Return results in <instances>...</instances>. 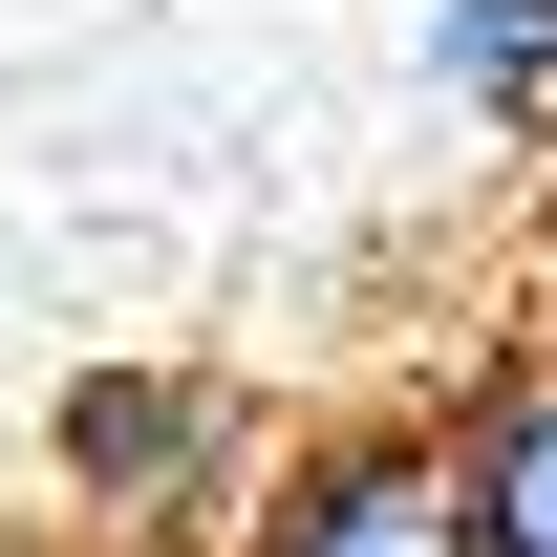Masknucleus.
<instances>
[{
    "mask_svg": "<svg viewBox=\"0 0 557 557\" xmlns=\"http://www.w3.org/2000/svg\"><path fill=\"white\" fill-rule=\"evenodd\" d=\"M429 86H450L472 129L557 150V0H429Z\"/></svg>",
    "mask_w": 557,
    "mask_h": 557,
    "instance_id": "3",
    "label": "nucleus"
},
{
    "mask_svg": "<svg viewBox=\"0 0 557 557\" xmlns=\"http://www.w3.org/2000/svg\"><path fill=\"white\" fill-rule=\"evenodd\" d=\"M450 450H472V536H493V557H557V344L515 364Z\"/></svg>",
    "mask_w": 557,
    "mask_h": 557,
    "instance_id": "4",
    "label": "nucleus"
},
{
    "mask_svg": "<svg viewBox=\"0 0 557 557\" xmlns=\"http://www.w3.org/2000/svg\"><path fill=\"white\" fill-rule=\"evenodd\" d=\"M258 557H493L472 536V450L450 429H364V450H322L258 515Z\"/></svg>",
    "mask_w": 557,
    "mask_h": 557,
    "instance_id": "1",
    "label": "nucleus"
},
{
    "mask_svg": "<svg viewBox=\"0 0 557 557\" xmlns=\"http://www.w3.org/2000/svg\"><path fill=\"white\" fill-rule=\"evenodd\" d=\"M65 472H86V515H194V493L236 472V408H214V386H86Z\"/></svg>",
    "mask_w": 557,
    "mask_h": 557,
    "instance_id": "2",
    "label": "nucleus"
}]
</instances>
